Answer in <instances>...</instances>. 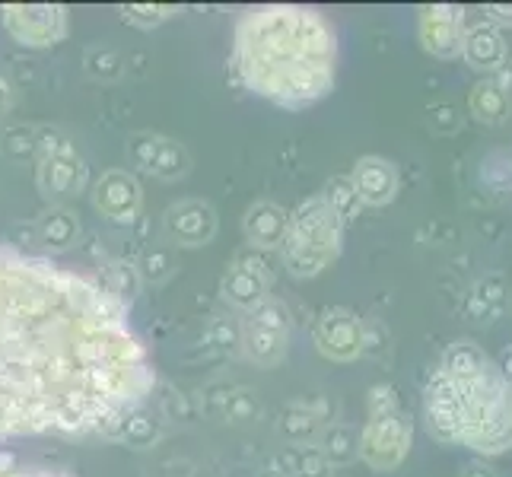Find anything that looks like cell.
<instances>
[{
	"mask_svg": "<svg viewBox=\"0 0 512 477\" xmlns=\"http://www.w3.org/2000/svg\"><path fill=\"white\" fill-rule=\"evenodd\" d=\"M150 385V357L115 296L0 252V439L105 427Z\"/></svg>",
	"mask_w": 512,
	"mask_h": 477,
	"instance_id": "1",
	"label": "cell"
},
{
	"mask_svg": "<svg viewBox=\"0 0 512 477\" xmlns=\"http://www.w3.org/2000/svg\"><path fill=\"white\" fill-rule=\"evenodd\" d=\"M236 70L252 93L287 109L322 99L334 86L338 42L322 13L303 7L249 10L236 26Z\"/></svg>",
	"mask_w": 512,
	"mask_h": 477,
	"instance_id": "2",
	"label": "cell"
},
{
	"mask_svg": "<svg viewBox=\"0 0 512 477\" xmlns=\"http://www.w3.org/2000/svg\"><path fill=\"white\" fill-rule=\"evenodd\" d=\"M455 414L462 446L484 455L512 449V385L503 369L490 363L481 376L455 382Z\"/></svg>",
	"mask_w": 512,
	"mask_h": 477,
	"instance_id": "3",
	"label": "cell"
},
{
	"mask_svg": "<svg viewBox=\"0 0 512 477\" xmlns=\"http://www.w3.org/2000/svg\"><path fill=\"white\" fill-rule=\"evenodd\" d=\"M341 239L344 223L319 194V198L299 204L293 217H287V229L280 242H284V258L290 271L299 277H315L341 255Z\"/></svg>",
	"mask_w": 512,
	"mask_h": 477,
	"instance_id": "4",
	"label": "cell"
},
{
	"mask_svg": "<svg viewBox=\"0 0 512 477\" xmlns=\"http://www.w3.org/2000/svg\"><path fill=\"white\" fill-rule=\"evenodd\" d=\"M411 449V420L404 417L392 385H376L369 395V423L360 433L357 452L376 471H392Z\"/></svg>",
	"mask_w": 512,
	"mask_h": 477,
	"instance_id": "5",
	"label": "cell"
},
{
	"mask_svg": "<svg viewBox=\"0 0 512 477\" xmlns=\"http://www.w3.org/2000/svg\"><path fill=\"white\" fill-rule=\"evenodd\" d=\"M465 42V10L436 4L420 10V45L436 58H458Z\"/></svg>",
	"mask_w": 512,
	"mask_h": 477,
	"instance_id": "6",
	"label": "cell"
},
{
	"mask_svg": "<svg viewBox=\"0 0 512 477\" xmlns=\"http://www.w3.org/2000/svg\"><path fill=\"white\" fill-rule=\"evenodd\" d=\"M4 26L23 45H51L67 32L64 7H4Z\"/></svg>",
	"mask_w": 512,
	"mask_h": 477,
	"instance_id": "7",
	"label": "cell"
},
{
	"mask_svg": "<svg viewBox=\"0 0 512 477\" xmlns=\"http://www.w3.org/2000/svg\"><path fill=\"white\" fill-rule=\"evenodd\" d=\"M315 341H319L322 353L334 360H350L357 357L366 344L363 325L357 322V315L344 312V309H331L319 318V328H315Z\"/></svg>",
	"mask_w": 512,
	"mask_h": 477,
	"instance_id": "8",
	"label": "cell"
},
{
	"mask_svg": "<svg viewBox=\"0 0 512 477\" xmlns=\"http://www.w3.org/2000/svg\"><path fill=\"white\" fill-rule=\"evenodd\" d=\"M506 39L497 26L490 23H478L465 29V42H462V58L471 70H478V74H500L503 64H506Z\"/></svg>",
	"mask_w": 512,
	"mask_h": 477,
	"instance_id": "9",
	"label": "cell"
},
{
	"mask_svg": "<svg viewBox=\"0 0 512 477\" xmlns=\"http://www.w3.org/2000/svg\"><path fill=\"white\" fill-rule=\"evenodd\" d=\"M360 201L369 207H382L398 194V169L382 156H363L350 175Z\"/></svg>",
	"mask_w": 512,
	"mask_h": 477,
	"instance_id": "10",
	"label": "cell"
},
{
	"mask_svg": "<svg viewBox=\"0 0 512 477\" xmlns=\"http://www.w3.org/2000/svg\"><path fill=\"white\" fill-rule=\"evenodd\" d=\"M509 303V284L503 274H487L474 284L465 296V315L471 322L490 325L493 318H500Z\"/></svg>",
	"mask_w": 512,
	"mask_h": 477,
	"instance_id": "11",
	"label": "cell"
},
{
	"mask_svg": "<svg viewBox=\"0 0 512 477\" xmlns=\"http://www.w3.org/2000/svg\"><path fill=\"white\" fill-rule=\"evenodd\" d=\"M468 109L471 115L481 121V125H503L509 118V109H512V96H509V83L493 74V77H484L478 86L471 90L468 96Z\"/></svg>",
	"mask_w": 512,
	"mask_h": 477,
	"instance_id": "12",
	"label": "cell"
},
{
	"mask_svg": "<svg viewBox=\"0 0 512 477\" xmlns=\"http://www.w3.org/2000/svg\"><path fill=\"white\" fill-rule=\"evenodd\" d=\"M487 366H490V357L478 344H474V341H455V344L446 347L443 360H439V373L455 379V382H465V379L481 376Z\"/></svg>",
	"mask_w": 512,
	"mask_h": 477,
	"instance_id": "13",
	"label": "cell"
},
{
	"mask_svg": "<svg viewBox=\"0 0 512 477\" xmlns=\"http://www.w3.org/2000/svg\"><path fill=\"white\" fill-rule=\"evenodd\" d=\"M287 344V322H284V312H264L255 318V344L252 353L261 363H274L280 353H284Z\"/></svg>",
	"mask_w": 512,
	"mask_h": 477,
	"instance_id": "14",
	"label": "cell"
},
{
	"mask_svg": "<svg viewBox=\"0 0 512 477\" xmlns=\"http://www.w3.org/2000/svg\"><path fill=\"white\" fill-rule=\"evenodd\" d=\"M284 229H287V214L277 210L274 204H258L249 217V236L258 245H277L284 239Z\"/></svg>",
	"mask_w": 512,
	"mask_h": 477,
	"instance_id": "15",
	"label": "cell"
},
{
	"mask_svg": "<svg viewBox=\"0 0 512 477\" xmlns=\"http://www.w3.org/2000/svg\"><path fill=\"white\" fill-rule=\"evenodd\" d=\"M322 198L328 201V207L334 210V214L341 217V223H350L353 217L360 214V207H363L360 194H357V188H353L350 179H331Z\"/></svg>",
	"mask_w": 512,
	"mask_h": 477,
	"instance_id": "16",
	"label": "cell"
},
{
	"mask_svg": "<svg viewBox=\"0 0 512 477\" xmlns=\"http://www.w3.org/2000/svg\"><path fill=\"white\" fill-rule=\"evenodd\" d=\"M357 446H360V436L350 427H331L325 452L331 462H350V458L357 455Z\"/></svg>",
	"mask_w": 512,
	"mask_h": 477,
	"instance_id": "17",
	"label": "cell"
},
{
	"mask_svg": "<svg viewBox=\"0 0 512 477\" xmlns=\"http://www.w3.org/2000/svg\"><path fill=\"white\" fill-rule=\"evenodd\" d=\"M0 477H61V474H55V471H42V468H32V465L16 462V458L0 455Z\"/></svg>",
	"mask_w": 512,
	"mask_h": 477,
	"instance_id": "18",
	"label": "cell"
},
{
	"mask_svg": "<svg viewBox=\"0 0 512 477\" xmlns=\"http://www.w3.org/2000/svg\"><path fill=\"white\" fill-rule=\"evenodd\" d=\"M484 16L487 20L484 23H490V26H497V29H512V4H487L484 7Z\"/></svg>",
	"mask_w": 512,
	"mask_h": 477,
	"instance_id": "19",
	"label": "cell"
},
{
	"mask_svg": "<svg viewBox=\"0 0 512 477\" xmlns=\"http://www.w3.org/2000/svg\"><path fill=\"white\" fill-rule=\"evenodd\" d=\"M458 477H497V474H493L484 462H468L465 468H462V474H458Z\"/></svg>",
	"mask_w": 512,
	"mask_h": 477,
	"instance_id": "20",
	"label": "cell"
},
{
	"mask_svg": "<svg viewBox=\"0 0 512 477\" xmlns=\"http://www.w3.org/2000/svg\"><path fill=\"white\" fill-rule=\"evenodd\" d=\"M503 376L509 379V385H512V350H506V360H503Z\"/></svg>",
	"mask_w": 512,
	"mask_h": 477,
	"instance_id": "21",
	"label": "cell"
}]
</instances>
